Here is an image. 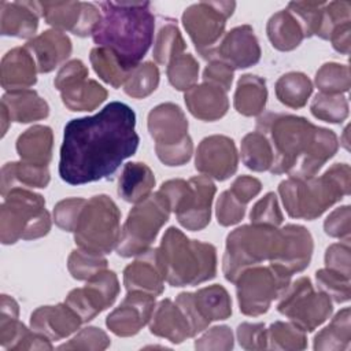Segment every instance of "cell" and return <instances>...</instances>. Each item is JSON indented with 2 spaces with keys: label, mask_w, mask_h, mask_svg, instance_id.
Instances as JSON below:
<instances>
[{
  "label": "cell",
  "mask_w": 351,
  "mask_h": 351,
  "mask_svg": "<svg viewBox=\"0 0 351 351\" xmlns=\"http://www.w3.org/2000/svg\"><path fill=\"white\" fill-rule=\"evenodd\" d=\"M351 208L350 206H341L335 208L324 222V230L328 236L350 241L351 233Z\"/></svg>",
  "instance_id": "cell-55"
},
{
  "label": "cell",
  "mask_w": 351,
  "mask_h": 351,
  "mask_svg": "<svg viewBox=\"0 0 351 351\" xmlns=\"http://www.w3.org/2000/svg\"><path fill=\"white\" fill-rule=\"evenodd\" d=\"M291 278L271 265H256L244 269L234 281L240 311L248 317L265 314L271 302L278 299L288 288Z\"/></svg>",
  "instance_id": "cell-12"
},
{
  "label": "cell",
  "mask_w": 351,
  "mask_h": 351,
  "mask_svg": "<svg viewBox=\"0 0 351 351\" xmlns=\"http://www.w3.org/2000/svg\"><path fill=\"white\" fill-rule=\"evenodd\" d=\"M170 213V204L159 191L137 203L121 228L117 254L130 258L148 251L162 226L169 221Z\"/></svg>",
  "instance_id": "cell-11"
},
{
  "label": "cell",
  "mask_w": 351,
  "mask_h": 351,
  "mask_svg": "<svg viewBox=\"0 0 351 351\" xmlns=\"http://www.w3.org/2000/svg\"><path fill=\"white\" fill-rule=\"evenodd\" d=\"M85 202L86 199L82 197H69L60 200L53 208L55 223L66 232H73Z\"/></svg>",
  "instance_id": "cell-54"
},
{
  "label": "cell",
  "mask_w": 351,
  "mask_h": 351,
  "mask_svg": "<svg viewBox=\"0 0 351 351\" xmlns=\"http://www.w3.org/2000/svg\"><path fill=\"white\" fill-rule=\"evenodd\" d=\"M273 151L270 173H287L291 178L314 177L339 149V138L330 129L284 112H266L256 121Z\"/></svg>",
  "instance_id": "cell-2"
},
{
  "label": "cell",
  "mask_w": 351,
  "mask_h": 351,
  "mask_svg": "<svg viewBox=\"0 0 351 351\" xmlns=\"http://www.w3.org/2000/svg\"><path fill=\"white\" fill-rule=\"evenodd\" d=\"M280 103L289 108H302L313 93V82L300 71H291L281 75L274 86Z\"/></svg>",
  "instance_id": "cell-38"
},
{
  "label": "cell",
  "mask_w": 351,
  "mask_h": 351,
  "mask_svg": "<svg viewBox=\"0 0 351 351\" xmlns=\"http://www.w3.org/2000/svg\"><path fill=\"white\" fill-rule=\"evenodd\" d=\"M1 104L7 108L12 122L29 123L45 119L49 115L48 103L33 89H19L5 92Z\"/></svg>",
  "instance_id": "cell-29"
},
{
  "label": "cell",
  "mask_w": 351,
  "mask_h": 351,
  "mask_svg": "<svg viewBox=\"0 0 351 351\" xmlns=\"http://www.w3.org/2000/svg\"><path fill=\"white\" fill-rule=\"evenodd\" d=\"M107 259L97 252H92L84 248L71 251L67 258V269L73 278L86 281L95 274L107 269Z\"/></svg>",
  "instance_id": "cell-46"
},
{
  "label": "cell",
  "mask_w": 351,
  "mask_h": 351,
  "mask_svg": "<svg viewBox=\"0 0 351 351\" xmlns=\"http://www.w3.org/2000/svg\"><path fill=\"white\" fill-rule=\"evenodd\" d=\"M236 335L239 344L245 350L267 348V330L262 322H243L237 326Z\"/></svg>",
  "instance_id": "cell-57"
},
{
  "label": "cell",
  "mask_w": 351,
  "mask_h": 351,
  "mask_svg": "<svg viewBox=\"0 0 351 351\" xmlns=\"http://www.w3.org/2000/svg\"><path fill=\"white\" fill-rule=\"evenodd\" d=\"M267 330V348L271 350H304L307 347L306 332L293 322L276 321Z\"/></svg>",
  "instance_id": "cell-43"
},
{
  "label": "cell",
  "mask_w": 351,
  "mask_h": 351,
  "mask_svg": "<svg viewBox=\"0 0 351 351\" xmlns=\"http://www.w3.org/2000/svg\"><path fill=\"white\" fill-rule=\"evenodd\" d=\"M314 82L321 93L344 95L348 92L351 85L350 67L335 62L325 63L317 70Z\"/></svg>",
  "instance_id": "cell-44"
},
{
  "label": "cell",
  "mask_w": 351,
  "mask_h": 351,
  "mask_svg": "<svg viewBox=\"0 0 351 351\" xmlns=\"http://www.w3.org/2000/svg\"><path fill=\"white\" fill-rule=\"evenodd\" d=\"M40 16V1H1L0 33L3 36L32 40L36 37Z\"/></svg>",
  "instance_id": "cell-25"
},
{
  "label": "cell",
  "mask_w": 351,
  "mask_h": 351,
  "mask_svg": "<svg viewBox=\"0 0 351 351\" xmlns=\"http://www.w3.org/2000/svg\"><path fill=\"white\" fill-rule=\"evenodd\" d=\"M267 101L266 81L254 74H244L239 78L233 96L234 110L244 117H255L263 112Z\"/></svg>",
  "instance_id": "cell-34"
},
{
  "label": "cell",
  "mask_w": 351,
  "mask_h": 351,
  "mask_svg": "<svg viewBox=\"0 0 351 351\" xmlns=\"http://www.w3.org/2000/svg\"><path fill=\"white\" fill-rule=\"evenodd\" d=\"M262 189V182L251 176H239L230 185L229 191L244 204H248Z\"/></svg>",
  "instance_id": "cell-60"
},
{
  "label": "cell",
  "mask_w": 351,
  "mask_h": 351,
  "mask_svg": "<svg viewBox=\"0 0 351 351\" xmlns=\"http://www.w3.org/2000/svg\"><path fill=\"white\" fill-rule=\"evenodd\" d=\"M196 350H232L233 348V333L229 326L219 325L213 326L204 332L196 341Z\"/></svg>",
  "instance_id": "cell-56"
},
{
  "label": "cell",
  "mask_w": 351,
  "mask_h": 351,
  "mask_svg": "<svg viewBox=\"0 0 351 351\" xmlns=\"http://www.w3.org/2000/svg\"><path fill=\"white\" fill-rule=\"evenodd\" d=\"M51 230L45 199L30 189L15 188L3 196L0 207V240L4 245L18 240H36Z\"/></svg>",
  "instance_id": "cell-7"
},
{
  "label": "cell",
  "mask_w": 351,
  "mask_h": 351,
  "mask_svg": "<svg viewBox=\"0 0 351 351\" xmlns=\"http://www.w3.org/2000/svg\"><path fill=\"white\" fill-rule=\"evenodd\" d=\"M149 332L158 337H163L173 344L193 337L188 319L181 308L171 299H163L156 306L149 319Z\"/></svg>",
  "instance_id": "cell-28"
},
{
  "label": "cell",
  "mask_w": 351,
  "mask_h": 351,
  "mask_svg": "<svg viewBox=\"0 0 351 351\" xmlns=\"http://www.w3.org/2000/svg\"><path fill=\"white\" fill-rule=\"evenodd\" d=\"M100 21L92 33L97 47L112 52L132 71L154 41L155 16L149 1H100Z\"/></svg>",
  "instance_id": "cell-3"
},
{
  "label": "cell",
  "mask_w": 351,
  "mask_h": 351,
  "mask_svg": "<svg viewBox=\"0 0 351 351\" xmlns=\"http://www.w3.org/2000/svg\"><path fill=\"white\" fill-rule=\"evenodd\" d=\"M228 92L222 88L203 82L193 85L184 93V100L188 111L202 121L221 119L229 110Z\"/></svg>",
  "instance_id": "cell-26"
},
{
  "label": "cell",
  "mask_w": 351,
  "mask_h": 351,
  "mask_svg": "<svg viewBox=\"0 0 351 351\" xmlns=\"http://www.w3.org/2000/svg\"><path fill=\"white\" fill-rule=\"evenodd\" d=\"M185 41L177 26V22L171 18H165L158 29L154 43V59L159 64L167 66L174 58L184 53Z\"/></svg>",
  "instance_id": "cell-39"
},
{
  "label": "cell",
  "mask_w": 351,
  "mask_h": 351,
  "mask_svg": "<svg viewBox=\"0 0 351 351\" xmlns=\"http://www.w3.org/2000/svg\"><path fill=\"white\" fill-rule=\"evenodd\" d=\"M110 346V337L107 333L96 326H88L81 329L67 343L60 344L59 350H106Z\"/></svg>",
  "instance_id": "cell-52"
},
{
  "label": "cell",
  "mask_w": 351,
  "mask_h": 351,
  "mask_svg": "<svg viewBox=\"0 0 351 351\" xmlns=\"http://www.w3.org/2000/svg\"><path fill=\"white\" fill-rule=\"evenodd\" d=\"M259 59L261 47L252 26L241 25L225 33L206 60H221L239 70L256 64Z\"/></svg>",
  "instance_id": "cell-20"
},
{
  "label": "cell",
  "mask_w": 351,
  "mask_h": 351,
  "mask_svg": "<svg viewBox=\"0 0 351 351\" xmlns=\"http://www.w3.org/2000/svg\"><path fill=\"white\" fill-rule=\"evenodd\" d=\"M239 166V154L234 141L223 134L204 137L196 149L195 169L217 181L230 178Z\"/></svg>",
  "instance_id": "cell-19"
},
{
  "label": "cell",
  "mask_w": 351,
  "mask_h": 351,
  "mask_svg": "<svg viewBox=\"0 0 351 351\" xmlns=\"http://www.w3.org/2000/svg\"><path fill=\"white\" fill-rule=\"evenodd\" d=\"M165 281L158 248H149L137 255L123 270V285L128 292L143 291L159 296L165 289Z\"/></svg>",
  "instance_id": "cell-22"
},
{
  "label": "cell",
  "mask_w": 351,
  "mask_h": 351,
  "mask_svg": "<svg viewBox=\"0 0 351 351\" xmlns=\"http://www.w3.org/2000/svg\"><path fill=\"white\" fill-rule=\"evenodd\" d=\"M155 298L143 291H129L122 303L107 315V328L121 337L137 335L151 319L156 306Z\"/></svg>",
  "instance_id": "cell-21"
},
{
  "label": "cell",
  "mask_w": 351,
  "mask_h": 351,
  "mask_svg": "<svg viewBox=\"0 0 351 351\" xmlns=\"http://www.w3.org/2000/svg\"><path fill=\"white\" fill-rule=\"evenodd\" d=\"M89 60L96 74L108 85L118 89L123 86L130 71L125 70L117 56L106 48L96 47L90 51Z\"/></svg>",
  "instance_id": "cell-41"
},
{
  "label": "cell",
  "mask_w": 351,
  "mask_h": 351,
  "mask_svg": "<svg viewBox=\"0 0 351 351\" xmlns=\"http://www.w3.org/2000/svg\"><path fill=\"white\" fill-rule=\"evenodd\" d=\"M288 237V252L281 271L292 277L295 273L303 271L311 261L314 251V241L311 233L302 225L288 223L284 226Z\"/></svg>",
  "instance_id": "cell-35"
},
{
  "label": "cell",
  "mask_w": 351,
  "mask_h": 351,
  "mask_svg": "<svg viewBox=\"0 0 351 351\" xmlns=\"http://www.w3.org/2000/svg\"><path fill=\"white\" fill-rule=\"evenodd\" d=\"M347 134H348V128H346L344 129V132H343V138L344 140H341L340 143H343V145H344V148L346 149H348V140H347Z\"/></svg>",
  "instance_id": "cell-63"
},
{
  "label": "cell",
  "mask_w": 351,
  "mask_h": 351,
  "mask_svg": "<svg viewBox=\"0 0 351 351\" xmlns=\"http://www.w3.org/2000/svg\"><path fill=\"white\" fill-rule=\"evenodd\" d=\"M159 192L166 197L178 223L192 232L210 223L211 204L217 192L215 184L207 176H195L188 181L173 178L163 182Z\"/></svg>",
  "instance_id": "cell-9"
},
{
  "label": "cell",
  "mask_w": 351,
  "mask_h": 351,
  "mask_svg": "<svg viewBox=\"0 0 351 351\" xmlns=\"http://www.w3.org/2000/svg\"><path fill=\"white\" fill-rule=\"evenodd\" d=\"M51 181L48 166L32 165L23 160L8 162L1 167V196L15 188H45Z\"/></svg>",
  "instance_id": "cell-31"
},
{
  "label": "cell",
  "mask_w": 351,
  "mask_h": 351,
  "mask_svg": "<svg viewBox=\"0 0 351 351\" xmlns=\"http://www.w3.org/2000/svg\"><path fill=\"white\" fill-rule=\"evenodd\" d=\"M233 74L234 70L229 64L221 60H210L203 71V82L217 85L228 92L233 82Z\"/></svg>",
  "instance_id": "cell-59"
},
{
  "label": "cell",
  "mask_w": 351,
  "mask_h": 351,
  "mask_svg": "<svg viewBox=\"0 0 351 351\" xmlns=\"http://www.w3.org/2000/svg\"><path fill=\"white\" fill-rule=\"evenodd\" d=\"M138 143L132 107L111 101L95 115L66 123L59 176L70 185L111 178L122 162L136 154Z\"/></svg>",
  "instance_id": "cell-1"
},
{
  "label": "cell",
  "mask_w": 351,
  "mask_h": 351,
  "mask_svg": "<svg viewBox=\"0 0 351 351\" xmlns=\"http://www.w3.org/2000/svg\"><path fill=\"white\" fill-rule=\"evenodd\" d=\"M288 233L285 228L266 225H243L232 230L226 237L222 258L225 278L234 282L247 267L269 261L276 269H281L288 251Z\"/></svg>",
  "instance_id": "cell-5"
},
{
  "label": "cell",
  "mask_w": 351,
  "mask_h": 351,
  "mask_svg": "<svg viewBox=\"0 0 351 351\" xmlns=\"http://www.w3.org/2000/svg\"><path fill=\"white\" fill-rule=\"evenodd\" d=\"M166 74L174 89L186 92L197 82L199 63L191 53L184 52L167 64Z\"/></svg>",
  "instance_id": "cell-47"
},
{
  "label": "cell",
  "mask_w": 351,
  "mask_h": 351,
  "mask_svg": "<svg viewBox=\"0 0 351 351\" xmlns=\"http://www.w3.org/2000/svg\"><path fill=\"white\" fill-rule=\"evenodd\" d=\"M11 122H12V121H11V118H10V114H8L7 108L1 104V136H3V137L5 136L7 129H8V126H10Z\"/></svg>",
  "instance_id": "cell-62"
},
{
  "label": "cell",
  "mask_w": 351,
  "mask_h": 351,
  "mask_svg": "<svg viewBox=\"0 0 351 351\" xmlns=\"http://www.w3.org/2000/svg\"><path fill=\"white\" fill-rule=\"evenodd\" d=\"M266 33L271 45L278 51H292L304 38L296 18L285 8L273 14L266 25Z\"/></svg>",
  "instance_id": "cell-36"
},
{
  "label": "cell",
  "mask_w": 351,
  "mask_h": 351,
  "mask_svg": "<svg viewBox=\"0 0 351 351\" xmlns=\"http://www.w3.org/2000/svg\"><path fill=\"white\" fill-rule=\"evenodd\" d=\"M351 169L347 163L332 165L322 176L281 181L278 193L291 218L313 221L350 195Z\"/></svg>",
  "instance_id": "cell-4"
},
{
  "label": "cell",
  "mask_w": 351,
  "mask_h": 351,
  "mask_svg": "<svg viewBox=\"0 0 351 351\" xmlns=\"http://www.w3.org/2000/svg\"><path fill=\"white\" fill-rule=\"evenodd\" d=\"M311 114L329 123H341L348 117V101L344 95L317 93L310 104Z\"/></svg>",
  "instance_id": "cell-45"
},
{
  "label": "cell",
  "mask_w": 351,
  "mask_h": 351,
  "mask_svg": "<svg viewBox=\"0 0 351 351\" xmlns=\"http://www.w3.org/2000/svg\"><path fill=\"white\" fill-rule=\"evenodd\" d=\"M350 33H351V22L343 23L340 26H337L330 37L329 41L332 43V47L344 55L350 53V48H351V43H350Z\"/></svg>",
  "instance_id": "cell-61"
},
{
  "label": "cell",
  "mask_w": 351,
  "mask_h": 351,
  "mask_svg": "<svg viewBox=\"0 0 351 351\" xmlns=\"http://www.w3.org/2000/svg\"><path fill=\"white\" fill-rule=\"evenodd\" d=\"M245 208L247 204L241 203L229 189H226L219 195L217 200V221L222 226L236 225L244 218Z\"/></svg>",
  "instance_id": "cell-53"
},
{
  "label": "cell",
  "mask_w": 351,
  "mask_h": 351,
  "mask_svg": "<svg viewBox=\"0 0 351 351\" xmlns=\"http://www.w3.org/2000/svg\"><path fill=\"white\" fill-rule=\"evenodd\" d=\"M119 293V281L112 270H103L89 280L82 288L69 292L64 303L88 322L114 304Z\"/></svg>",
  "instance_id": "cell-17"
},
{
  "label": "cell",
  "mask_w": 351,
  "mask_h": 351,
  "mask_svg": "<svg viewBox=\"0 0 351 351\" xmlns=\"http://www.w3.org/2000/svg\"><path fill=\"white\" fill-rule=\"evenodd\" d=\"M84 324L80 315L64 302L55 306H41L30 315V328L51 341L62 340L77 332Z\"/></svg>",
  "instance_id": "cell-23"
},
{
  "label": "cell",
  "mask_w": 351,
  "mask_h": 351,
  "mask_svg": "<svg viewBox=\"0 0 351 351\" xmlns=\"http://www.w3.org/2000/svg\"><path fill=\"white\" fill-rule=\"evenodd\" d=\"M351 277L340 271L324 267L317 270L315 281L318 289L326 293L332 302L344 303L350 300L351 296Z\"/></svg>",
  "instance_id": "cell-48"
},
{
  "label": "cell",
  "mask_w": 351,
  "mask_h": 351,
  "mask_svg": "<svg viewBox=\"0 0 351 351\" xmlns=\"http://www.w3.org/2000/svg\"><path fill=\"white\" fill-rule=\"evenodd\" d=\"M251 223L266 225V226H280L282 223V213L278 206V200L274 192H267L262 199H259L251 213Z\"/></svg>",
  "instance_id": "cell-51"
},
{
  "label": "cell",
  "mask_w": 351,
  "mask_h": 351,
  "mask_svg": "<svg viewBox=\"0 0 351 351\" xmlns=\"http://www.w3.org/2000/svg\"><path fill=\"white\" fill-rule=\"evenodd\" d=\"M165 280L171 287H195L217 274V250L210 243L188 239L170 226L158 247Z\"/></svg>",
  "instance_id": "cell-6"
},
{
  "label": "cell",
  "mask_w": 351,
  "mask_h": 351,
  "mask_svg": "<svg viewBox=\"0 0 351 351\" xmlns=\"http://www.w3.org/2000/svg\"><path fill=\"white\" fill-rule=\"evenodd\" d=\"M155 186V176L143 162L125 163L118 181V195L128 203L137 204L145 200Z\"/></svg>",
  "instance_id": "cell-32"
},
{
  "label": "cell",
  "mask_w": 351,
  "mask_h": 351,
  "mask_svg": "<svg viewBox=\"0 0 351 351\" xmlns=\"http://www.w3.org/2000/svg\"><path fill=\"white\" fill-rule=\"evenodd\" d=\"M25 48L32 53L38 73L47 74L62 64L73 51L70 38L60 30L51 29L27 40Z\"/></svg>",
  "instance_id": "cell-24"
},
{
  "label": "cell",
  "mask_w": 351,
  "mask_h": 351,
  "mask_svg": "<svg viewBox=\"0 0 351 351\" xmlns=\"http://www.w3.org/2000/svg\"><path fill=\"white\" fill-rule=\"evenodd\" d=\"M351 310L344 307L340 310L322 330L314 337V350L317 351H343L351 341Z\"/></svg>",
  "instance_id": "cell-37"
},
{
  "label": "cell",
  "mask_w": 351,
  "mask_h": 351,
  "mask_svg": "<svg viewBox=\"0 0 351 351\" xmlns=\"http://www.w3.org/2000/svg\"><path fill=\"white\" fill-rule=\"evenodd\" d=\"M325 1H291L287 10L299 22L304 37L317 36Z\"/></svg>",
  "instance_id": "cell-49"
},
{
  "label": "cell",
  "mask_w": 351,
  "mask_h": 351,
  "mask_svg": "<svg viewBox=\"0 0 351 351\" xmlns=\"http://www.w3.org/2000/svg\"><path fill=\"white\" fill-rule=\"evenodd\" d=\"M240 154L243 163L252 171H266L273 165L271 147L267 138L256 130L243 137Z\"/></svg>",
  "instance_id": "cell-40"
},
{
  "label": "cell",
  "mask_w": 351,
  "mask_h": 351,
  "mask_svg": "<svg viewBox=\"0 0 351 351\" xmlns=\"http://www.w3.org/2000/svg\"><path fill=\"white\" fill-rule=\"evenodd\" d=\"M234 8V1H199L182 12V25L204 60L223 37L226 21Z\"/></svg>",
  "instance_id": "cell-14"
},
{
  "label": "cell",
  "mask_w": 351,
  "mask_h": 351,
  "mask_svg": "<svg viewBox=\"0 0 351 351\" xmlns=\"http://www.w3.org/2000/svg\"><path fill=\"white\" fill-rule=\"evenodd\" d=\"M0 346L10 351L19 350H52L51 340L33 330L27 329L18 318L0 317Z\"/></svg>",
  "instance_id": "cell-33"
},
{
  "label": "cell",
  "mask_w": 351,
  "mask_h": 351,
  "mask_svg": "<svg viewBox=\"0 0 351 351\" xmlns=\"http://www.w3.org/2000/svg\"><path fill=\"white\" fill-rule=\"evenodd\" d=\"M149 136L155 141V152L166 166H182L193 154V143L188 134V119L174 103L154 107L147 118Z\"/></svg>",
  "instance_id": "cell-10"
},
{
  "label": "cell",
  "mask_w": 351,
  "mask_h": 351,
  "mask_svg": "<svg viewBox=\"0 0 351 351\" xmlns=\"http://www.w3.org/2000/svg\"><path fill=\"white\" fill-rule=\"evenodd\" d=\"M325 267L340 271L351 277L350 241L330 244L325 251Z\"/></svg>",
  "instance_id": "cell-58"
},
{
  "label": "cell",
  "mask_w": 351,
  "mask_h": 351,
  "mask_svg": "<svg viewBox=\"0 0 351 351\" xmlns=\"http://www.w3.org/2000/svg\"><path fill=\"white\" fill-rule=\"evenodd\" d=\"M40 7L48 25L78 37L92 36L101 16L97 4L85 1H40Z\"/></svg>",
  "instance_id": "cell-18"
},
{
  "label": "cell",
  "mask_w": 351,
  "mask_h": 351,
  "mask_svg": "<svg viewBox=\"0 0 351 351\" xmlns=\"http://www.w3.org/2000/svg\"><path fill=\"white\" fill-rule=\"evenodd\" d=\"M15 148L21 160L32 165L48 166L52 159L53 148L52 129L45 125H34L19 134Z\"/></svg>",
  "instance_id": "cell-30"
},
{
  "label": "cell",
  "mask_w": 351,
  "mask_h": 351,
  "mask_svg": "<svg viewBox=\"0 0 351 351\" xmlns=\"http://www.w3.org/2000/svg\"><path fill=\"white\" fill-rule=\"evenodd\" d=\"M74 241L80 248L110 254L121 237V211L107 195H96L85 202L75 228Z\"/></svg>",
  "instance_id": "cell-8"
},
{
  "label": "cell",
  "mask_w": 351,
  "mask_h": 351,
  "mask_svg": "<svg viewBox=\"0 0 351 351\" xmlns=\"http://www.w3.org/2000/svg\"><path fill=\"white\" fill-rule=\"evenodd\" d=\"M159 85V69L154 62H144L134 67L125 84L123 90L133 99H144L149 96Z\"/></svg>",
  "instance_id": "cell-42"
},
{
  "label": "cell",
  "mask_w": 351,
  "mask_h": 351,
  "mask_svg": "<svg viewBox=\"0 0 351 351\" xmlns=\"http://www.w3.org/2000/svg\"><path fill=\"white\" fill-rule=\"evenodd\" d=\"M351 22V3L347 0L325 3L321 15V25L317 36L322 40H329L332 32L343 25Z\"/></svg>",
  "instance_id": "cell-50"
},
{
  "label": "cell",
  "mask_w": 351,
  "mask_h": 351,
  "mask_svg": "<svg viewBox=\"0 0 351 351\" xmlns=\"http://www.w3.org/2000/svg\"><path fill=\"white\" fill-rule=\"evenodd\" d=\"M0 66V82L7 92L29 89L37 82L36 62L25 47L10 49L3 56Z\"/></svg>",
  "instance_id": "cell-27"
},
{
  "label": "cell",
  "mask_w": 351,
  "mask_h": 351,
  "mask_svg": "<svg viewBox=\"0 0 351 351\" xmlns=\"http://www.w3.org/2000/svg\"><path fill=\"white\" fill-rule=\"evenodd\" d=\"M278 299L277 311L304 332L317 329L333 311L330 298L319 289L314 291L308 277L291 282Z\"/></svg>",
  "instance_id": "cell-13"
},
{
  "label": "cell",
  "mask_w": 351,
  "mask_h": 351,
  "mask_svg": "<svg viewBox=\"0 0 351 351\" xmlns=\"http://www.w3.org/2000/svg\"><path fill=\"white\" fill-rule=\"evenodd\" d=\"M176 303L188 319L193 336L203 332L213 321L226 319L232 314L230 296L219 284L200 288L196 292H181Z\"/></svg>",
  "instance_id": "cell-16"
},
{
  "label": "cell",
  "mask_w": 351,
  "mask_h": 351,
  "mask_svg": "<svg viewBox=\"0 0 351 351\" xmlns=\"http://www.w3.org/2000/svg\"><path fill=\"white\" fill-rule=\"evenodd\" d=\"M63 104L70 111H93L107 99V89L88 78V67L80 59L64 63L53 80Z\"/></svg>",
  "instance_id": "cell-15"
}]
</instances>
